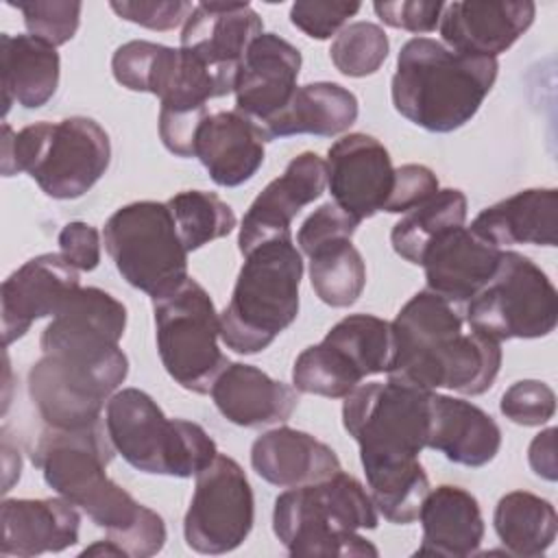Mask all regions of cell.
I'll list each match as a JSON object with an SVG mask.
<instances>
[{
	"mask_svg": "<svg viewBox=\"0 0 558 558\" xmlns=\"http://www.w3.org/2000/svg\"><path fill=\"white\" fill-rule=\"evenodd\" d=\"M466 220V196L445 187L418 207L410 209L390 231L392 248L405 262L421 266L427 246L447 229L462 227Z\"/></svg>",
	"mask_w": 558,
	"mask_h": 558,
	"instance_id": "1f68e13d",
	"label": "cell"
},
{
	"mask_svg": "<svg viewBox=\"0 0 558 558\" xmlns=\"http://www.w3.org/2000/svg\"><path fill=\"white\" fill-rule=\"evenodd\" d=\"M122 20L140 24L150 31H172L190 17L194 4L187 0H140V2H109Z\"/></svg>",
	"mask_w": 558,
	"mask_h": 558,
	"instance_id": "7bdbcfd3",
	"label": "cell"
},
{
	"mask_svg": "<svg viewBox=\"0 0 558 558\" xmlns=\"http://www.w3.org/2000/svg\"><path fill=\"white\" fill-rule=\"evenodd\" d=\"M61 255L78 270H94L100 264V233L96 227L74 220L59 231Z\"/></svg>",
	"mask_w": 558,
	"mask_h": 558,
	"instance_id": "bcb514c9",
	"label": "cell"
},
{
	"mask_svg": "<svg viewBox=\"0 0 558 558\" xmlns=\"http://www.w3.org/2000/svg\"><path fill=\"white\" fill-rule=\"evenodd\" d=\"M2 556L31 558L78 543L81 514L65 497L4 499L0 506Z\"/></svg>",
	"mask_w": 558,
	"mask_h": 558,
	"instance_id": "7402d4cb",
	"label": "cell"
},
{
	"mask_svg": "<svg viewBox=\"0 0 558 558\" xmlns=\"http://www.w3.org/2000/svg\"><path fill=\"white\" fill-rule=\"evenodd\" d=\"M493 525L506 554L538 558L556 541L558 517L551 501L527 490H512L497 501Z\"/></svg>",
	"mask_w": 558,
	"mask_h": 558,
	"instance_id": "4dcf8cb0",
	"label": "cell"
},
{
	"mask_svg": "<svg viewBox=\"0 0 558 558\" xmlns=\"http://www.w3.org/2000/svg\"><path fill=\"white\" fill-rule=\"evenodd\" d=\"M379 514L371 493L353 475H336L288 488L275 499L272 530L290 556H379L357 530H375Z\"/></svg>",
	"mask_w": 558,
	"mask_h": 558,
	"instance_id": "5b68a950",
	"label": "cell"
},
{
	"mask_svg": "<svg viewBox=\"0 0 558 558\" xmlns=\"http://www.w3.org/2000/svg\"><path fill=\"white\" fill-rule=\"evenodd\" d=\"M423 541L416 556L466 558L477 554L484 538V519L477 499L451 484L429 488L418 510Z\"/></svg>",
	"mask_w": 558,
	"mask_h": 558,
	"instance_id": "484cf974",
	"label": "cell"
},
{
	"mask_svg": "<svg viewBox=\"0 0 558 558\" xmlns=\"http://www.w3.org/2000/svg\"><path fill=\"white\" fill-rule=\"evenodd\" d=\"M477 238L493 246L536 244L556 246L558 242V190H521L486 209L469 227Z\"/></svg>",
	"mask_w": 558,
	"mask_h": 558,
	"instance_id": "d4e9b609",
	"label": "cell"
},
{
	"mask_svg": "<svg viewBox=\"0 0 558 558\" xmlns=\"http://www.w3.org/2000/svg\"><path fill=\"white\" fill-rule=\"evenodd\" d=\"M530 466L536 475L554 482L558 477V462H556V427H547L534 436L527 449Z\"/></svg>",
	"mask_w": 558,
	"mask_h": 558,
	"instance_id": "7dc6e473",
	"label": "cell"
},
{
	"mask_svg": "<svg viewBox=\"0 0 558 558\" xmlns=\"http://www.w3.org/2000/svg\"><path fill=\"white\" fill-rule=\"evenodd\" d=\"M357 111L353 92L338 83L318 81L296 87L288 105L259 129L268 142L305 133L331 137L347 131L357 120Z\"/></svg>",
	"mask_w": 558,
	"mask_h": 558,
	"instance_id": "f1b7e54d",
	"label": "cell"
},
{
	"mask_svg": "<svg viewBox=\"0 0 558 558\" xmlns=\"http://www.w3.org/2000/svg\"><path fill=\"white\" fill-rule=\"evenodd\" d=\"M116 456L107 423L100 418L78 429L48 427L39 434L31 460L44 482L83 510L126 558H148L166 545L163 519L133 499L109 475Z\"/></svg>",
	"mask_w": 558,
	"mask_h": 558,
	"instance_id": "7a4b0ae2",
	"label": "cell"
},
{
	"mask_svg": "<svg viewBox=\"0 0 558 558\" xmlns=\"http://www.w3.org/2000/svg\"><path fill=\"white\" fill-rule=\"evenodd\" d=\"M504 251L477 238L469 227H453L440 233L425 251L427 290L451 301H471L497 272Z\"/></svg>",
	"mask_w": 558,
	"mask_h": 558,
	"instance_id": "ffe728a7",
	"label": "cell"
},
{
	"mask_svg": "<svg viewBox=\"0 0 558 558\" xmlns=\"http://www.w3.org/2000/svg\"><path fill=\"white\" fill-rule=\"evenodd\" d=\"M427 447L462 466L488 464L501 447V429L490 414L464 399L432 395Z\"/></svg>",
	"mask_w": 558,
	"mask_h": 558,
	"instance_id": "4316f807",
	"label": "cell"
},
{
	"mask_svg": "<svg viewBox=\"0 0 558 558\" xmlns=\"http://www.w3.org/2000/svg\"><path fill=\"white\" fill-rule=\"evenodd\" d=\"M310 283L331 307L353 305L366 286V264L351 240H333L310 255Z\"/></svg>",
	"mask_w": 558,
	"mask_h": 558,
	"instance_id": "d6a6232c",
	"label": "cell"
},
{
	"mask_svg": "<svg viewBox=\"0 0 558 558\" xmlns=\"http://www.w3.org/2000/svg\"><path fill=\"white\" fill-rule=\"evenodd\" d=\"M301 72L296 46L275 33H262L244 52L235 81V109L259 126L292 98Z\"/></svg>",
	"mask_w": 558,
	"mask_h": 558,
	"instance_id": "d6986e66",
	"label": "cell"
},
{
	"mask_svg": "<svg viewBox=\"0 0 558 558\" xmlns=\"http://www.w3.org/2000/svg\"><path fill=\"white\" fill-rule=\"evenodd\" d=\"M395 353L388 379L421 390L447 388L460 395H484L499 368L501 347L495 338L469 327L456 303L416 292L390 323Z\"/></svg>",
	"mask_w": 558,
	"mask_h": 558,
	"instance_id": "3957f363",
	"label": "cell"
},
{
	"mask_svg": "<svg viewBox=\"0 0 558 558\" xmlns=\"http://www.w3.org/2000/svg\"><path fill=\"white\" fill-rule=\"evenodd\" d=\"M432 395L388 379L360 384L342 403V423L360 447L368 493L395 525L414 523L429 493L418 456L429 438Z\"/></svg>",
	"mask_w": 558,
	"mask_h": 558,
	"instance_id": "6da1fadb",
	"label": "cell"
},
{
	"mask_svg": "<svg viewBox=\"0 0 558 558\" xmlns=\"http://www.w3.org/2000/svg\"><path fill=\"white\" fill-rule=\"evenodd\" d=\"M126 327V307L100 288H78L65 307L52 316L39 338L41 351L52 347H120Z\"/></svg>",
	"mask_w": 558,
	"mask_h": 558,
	"instance_id": "83f0119b",
	"label": "cell"
},
{
	"mask_svg": "<svg viewBox=\"0 0 558 558\" xmlns=\"http://www.w3.org/2000/svg\"><path fill=\"white\" fill-rule=\"evenodd\" d=\"M126 375L129 357L120 347L105 353L46 351L28 371V397L48 427L78 429L102 418Z\"/></svg>",
	"mask_w": 558,
	"mask_h": 558,
	"instance_id": "9c48e42d",
	"label": "cell"
},
{
	"mask_svg": "<svg viewBox=\"0 0 558 558\" xmlns=\"http://www.w3.org/2000/svg\"><path fill=\"white\" fill-rule=\"evenodd\" d=\"M362 9L360 2L299 0L290 7V22L312 39H329L340 33L349 17Z\"/></svg>",
	"mask_w": 558,
	"mask_h": 558,
	"instance_id": "60d3db41",
	"label": "cell"
},
{
	"mask_svg": "<svg viewBox=\"0 0 558 558\" xmlns=\"http://www.w3.org/2000/svg\"><path fill=\"white\" fill-rule=\"evenodd\" d=\"M209 395L229 423L251 429L286 423L301 401L294 386L242 362H229Z\"/></svg>",
	"mask_w": 558,
	"mask_h": 558,
	"instance_id": "603a6c76",
	"label": "cell"
},
{
	"mask_svg": "<svg viewBox=\"0 0 558 558\" xmlns=\"http://www.w3.org/2000/svg\"><path fill=\"white\" fill-rule=\"evenodd\" d=\"M438 192V177L423 163H405L395 168V185L384 211L408 214Z\"/></svg>",
	"mask_w": 558,
	"mask_h": 558,
	"instance_id": "ee69618b",
	"label": "cell"
},
{
	"mask_svg": "<svg viewBox=\"0 0 558 558\" xmlns=\"http://www.w3.org/2000/svg\"><path fill=\"white\" fill-rule=\"evenodd\" d=\"M105 423L116 451L142 473L196 477L218 456L198 423L168 418L140 388L118 390L107 401Z\"/></svg>",
	"mask_w": 558,
	"mask_h": 558,
	"instance_id": "ba28073f",
	"label": "cell"
},
{
	"mask_svg": "<svg viewBox=\"0 0 558 558\" xmlns=\"http://www.w3.org/2000/svg\"><path fill=\"white\" fill-rule=\"evenodd\" d=\"M155 340L166 373L185 390L207 395L229 366L218 347L220 314L209 292L187 277L174 292L153 301Z\"/></svg>",
	"mask_w": 558,
	"mask_h": 558,
	"instance_id": "8fae6325",
	"label": "cell"
},
{
	"mask_svg": "<svg viewBox=\"0 0 558 558\" xmlns=\"http://www.w3.org/2000/svg\"><path fill=\"white\" fill-rule=\"evenodd\" d=\"M24 15L28 35L48 41L50 46L68 44L81 24L78 0H31V2H9Z\"/></svg>",
	"mask_w": 558,
	"mask_h": 558,
	"instance_id": "f35d334b",
	"label": "cell"
},
{
	"mask_svg": "<svg viewBox=\"0 0 558 558\" xmlns=\"http://www.w3.org/2000/svg\"><path fill=\"white\" fill-rule=\"evenodd\" d=\"M185 251H196L235 229L233 209L214 192L185 190L166 201Z\"/></svg>",
	"mask_w": 558,
	"mask_h": 558,
	"instance_id": "e575fe53",
	"label": "cell"
},
{
	"mask_svg": "<svg viewBox=\"0 0 558 558\" xmlns=\"http://www.w3.org/2000/svg\"><path fill=\"white\" fill-rule=\"evenodd\" d=\"M262 33L264 22L248 2H198L183 24L179 48L196 57L231 94L246 48Z\"/></svg>",
	"mask_w": 558,
	"mask_h": 558,
	"instance_id": "5bb4252c",
	"label": "cell"
},
{
	"mask_svg": "<svg viewBox=\"0 0 558 558\" xmlns=\"http://www.w3.org/2000/svg\"><path fill=\"white\" fill-rule=\"evenodd\" d=\"M78 288V268L61 253H44L24 262L2 281L0 290L4 344L22 338L37 318L57 316Z\"/></svg>",
	"mask_w": 558,
	"mask_h": 558,
	"instance_id": "2e32d148",
	"label": "cell"
},
{
	"mask_svg": "<svg viewBox=\"0 0 558 558\" xmlns=\"http://www.w3.org/2000/svg\"><path fill=\"white\" fill-rule=\"evenodd\" d=\"M464 323L497 342L543 338L558 323V292L549 277L525 255L504 251L493 279L462 312Z\"/></svg>",
	"mask_w": 558,
	"mask_h": 558,
	"instance_id": "7c38bea8",
	"label": "cell"
},
{
	"mask_svg": "<svg viewBox=\"0 0 558 558\" xmlns=\"http://www.w3.org/2000/svg\"><path fill=\"white\" fill-rule=\"evenodd\" d=\"M179 57V48L133 39L113 52L111 72L122 87L131 92H148L161 98L177 72Z\"/></svg>",
	"mask_w": 558,
	"mask_h": 558,
	"instance_id": "d590c367",
	"label": "cell"
},
{
	"mask_svg": "<svg viewBox=\"0 0 558 558\" xmlns=\"http://www.w3.org/2000/svg\"><path fill=\"white\" fill-rule=\"evenodd\" d=\"M102 240L122 279L153 301L174 292L187 275V251L166 203L135 201L116 209Z\"/></svg>",
	"mask_w": 558,
	"mask_h": 558,
	"instance_id": "30bf717a",
	"label": "cell"
},
{
	"mask_svg": "<svg viewBox=\"0 0 558 558\" xmlns=\"http://www.w3.org/2000/svg\"><path fill=\"white\" fill-rule=\"evenodd\" d=\"M388 35L373 22H353L331 41L329 57L344 76L362 78L375 74L388 57Z\"/></svg>",
	"mask_w": 558,
	"mask_h": 558,
	"instance_id": "74e56055",
	"label": "cell"
},
{
	"mask_svg": "<svg viewBox=\"0 0 558 558\" xmlns=\"http://www.w3.org/2000/svg\"><path fill=\"white\" fill-rule=\"evenodd\" d=\"M497 72V59L460 54L436 39L412 37L397 57L392 105L408 122L429 133H451L477 113Z\"/></svg>",
	"mask_w": 558,
	"mask_h": 558,
	"instance_id": "277c9868",
	"label": "cell"
},
{
	"mask_svg": "<svg viewBox=\"0 0 558 558\" xmlns=\"http://www.w3.org/2000/svg\"><path fill=\"white\" fill-rule=\"evenodd\" d=\"M534 15L532 0L447 2L438 31L453 52L497 59L532 26Z\"/></svg>",
	"mask_w": 558,
	"mask_h": 558,
	"instance_id": "ac0fdd59",
	"label": "cell"
},
{
	"mask_svg": "<svg viewBox=\"0 0 558 558\" xmlns=\"http://www.w3.org/2000/svg\"><path fill=\"white\" fill-rule=\"evenodd\" d=\"M4 116L17 102L24 109L44 107L59 87V52L33 35H0Z\"/></svg>",
	"mask_w": 558,
	"mask_h": 558,
	"instance_id": "f546056e",
	"label": "cell"
},
{
	"mask_svg": "<svg viewBox=\"0 0 558 558\" xmlns=\"http://www.w3.org/2000/svg\"><path fill=\"white\" fill-rule=\"evenodd\" d=\"M357 220L340 209L336 203H323L318 209H314L303 225L299 227L296 242L305 255L316 251L318 246L333 242V240H351L357 231Z\"/></svg>",
	"mask_w": 558,
	"mask_h": 558,
	"instance_id": "b9f144b4",
	"label": "cell"
},
{
	"mask_svg": "<svg viewBox=\"0 0 558 558\" xmlns=\"http://www.w3.org/2000/svg\"><path fill=\"white\" fill-rule=\"evenodd\" d=\"M253 471L272 486L296 488L323 482L342 471L336 451L307 432L275 427L251 447Z\"/></svg>",
	"mask_w": 558,
	"mask_h": 558,
	"instance_id": "cb8c5ba5",
	"label": "cell"
},
{
	"mask_svg": "<svg viewBox=\"0 0 558 558\" xmlns=\"http://www.w3.org/2000/svg\"><path fill=\"white\" fill-rule=\"evenodd\" d=\"M255 499L244 469L218 453L201 473L183 519V536L198 554H227L238 549L253 530Z\"/></svg>",
	"mask_w": 558,
	"mask_h": 558,
	"instance_id": "4fadbf2b",
	"label": "cell"
},
{
	"mask_svg": "<svg viewBox=\"0 0 558 558\" xmlns=\"http://www.w3.org/2000/svg\"><path fill=\"white\" fill-rule=\"evenodd\" d=\"M362 379L355 366L325 340L303 349L292 366V384L299 392L327 399H344Z\"/></svg>",
	"mask_w": 558,
	"mask_h": 558,
	"instance_id": "8d00e7d4",
	"label": "cell"
},
{
	"mask_svg": "<svg viewBox=\"0 0 558 558\" xmlns=\"http://www.w3.org/2000/svg\"><path fill=\"white\" fill-rule=\"evenodd\" d=\"M327 187L333 203L357 222L384 211L395 185L386 146L366 133H349L327 150Z\"/></svg>",
	"mask_w": 558,
	"mask_h": 558,
	"instance_id": "9a60e30c",
	"label": "cell"
},
{
	"mask_svg": "<svg viewBox=\"0 0 558 558\" xmlns=\"http://www.w3.org/2000/svg\"><path fill=\"white\" fill-rule=\"evenodd\" d=\"M377 17L392 26L410 33H432L436 31L445 2L440 0H401V2H375Z\"/></svg>",
	"mask_w": 558,
	"mask_h": 558,
	"instance_id": "f6af8a7d",
	"label": "cell"
},
{
	"mask_svg": "<svg viewBox=\"0 0 558 558\" xmlns=\"http://www.w3.org/2000/svg\"><path fill=\"white\" fill-rule=\"evenodd\" d=\"M303 259L292 235L272 238L244 255L231 301L220 312L227 349L253 355L268 349L299 314Z\"/></svg>",
	"mask_w": 558,
	"mask_h": 558,
	"instance_id": "8992f818",
	"label": "cell"
},
{
	"mask_svg": "<svg viewBox=\"0 0 558 558\" xmlns=\"http://www.w3.org/2000/svg\"><path fill=\"white\" fill-rule=\"evenodd\" d=\"M2 174L28 172L44 194L59 201L83 196L111 161L107 131L92 118L35 122L22 131L2 124Z\"/></svg>",
	"mask_w": 558,
	"mask_h": 558,
	"instance_id": "52a82bcc",
	"label": "cell"
},
{
	"mask_svg": "<svg viewBox=\"0 0 558 558\" xmlns=\"http://www.w3.org/2000/svg\"><path fill=\"white\" fill-rule=\"evenodd\" d=\"M327 187V166L316 153L296 155L281 177L272 179L246 209L238 248L242 255L266 240L292 235L290 225L294 216L310 203L318 201Z\"/></svg>",
	"mask_w": 558,
	"mask_h": 558,
	"instance_id": "e0dca14e",
	"label": "cell"
},
{
	"mask_svg": "<svg viewBox=\"0 0 558 558\" xmlns=\"http://www.w3.org/2000/svg\"><path fill=\"white\" fill-rule=\"evenodd\" d=\"M499 410L517 425L536 427L554 416L556 395L545 381L521 379L501 395Z\"/></svg>",
	"mask_w": 558,
	"mask_h": 558,
	"instance_id": "ab89813d",
	"label": "cell"
},
{
	"mask_svg": "<svg viewBox=\"0 0 558 558\" xmlns=\"http://www.w3.org/2000/svg\"><path fill=\"white\" fill-rule=\"evenodd\" d=\"M264 137L257 122L233 111L209 113L194 137V157L216 185L238 187L264 163Z\"/></svg>",
	"mask_w": 558,
	"mask_h": 558,
	"instance_id": "44dd1931",
	"label": "cell"
},
{
	"mask_svg": "<svg viewBox=\"0 0 558 558\" xmlns=\"http://www.w3.org/2000/svg\"><path fill=\"white\" fill-rule=\"evenodd\" d=\"M327 344L338 349L362 377L388 373L395 342L388 320L373 314H351L338 320L327 336Z\"/></svg>",
	"mask_w": 558,
	"mask_h": 558,
	"instance_id": "836d02e7",
	"label": "cell"
}]
</instances>
